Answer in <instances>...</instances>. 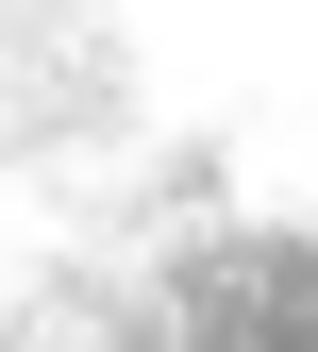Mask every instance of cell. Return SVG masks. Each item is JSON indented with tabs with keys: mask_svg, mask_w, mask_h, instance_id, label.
<instances>
[{
	"mask_svg": "<svg viewBox=\"0 0 318 352\" xmlns=\"http://www.w3.org/2000/svg\"><path fill=\"white\" fill-rule=\"evenodd\" d=\"M51 352H318V201H235L84 285Z\"/></svg>",
	"mask_w": 318,
	"mask_h": 352,
	"instance_id": "6da1fadb",
	"label": "cell"
},
{
	"mask_svg": "<svg viewBox=\"0 0 318 352\" xmlns=\"http://www.w3.org/2000/svg\"><path fill=\"white\" fill-rule=\"evenodd\" d=\"M134 118V51L101 0H0V135H101Z\"/></svg>",
	"mask_w": 318,
	"mask_h": 352,
	"instance_id": "7a4b0ae2",
	"label": "cell"
}]
</instances>
